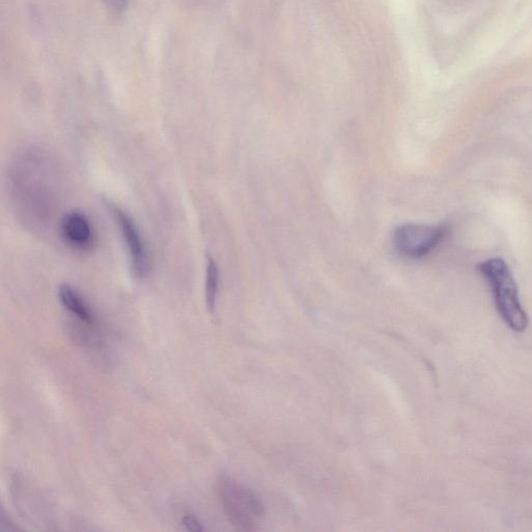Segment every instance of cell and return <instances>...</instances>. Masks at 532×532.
I'll list each match as a JSON object with an SVG mask.
<instances>
[{"label": "cell", "mask_w": 532, "mask_h": 532, "mask_svg": "<svg viewBox=\"0 0 532 532\" xmlns=\"http://www.w3.org/2000/svg\"><path fill=\"white\" fill-rule=\"evenodd\" d=\"M48 152L31 147L19 151L9 166L8 190L15 212L32 230H43L60 205V172Z\"/></svg>", "instance_id": "cell-1"}, {"label": "cell", "mask_w": 532, "mask_h": 532, "mask_svg": "<svg viewBox=\"0 0 532 532\" xmlns=\"http://www.w3.org/2000/svg\"><path fill=\"white\" fill-rule=\"evenodd\" d=\"M476 270L489 283L498 313L513 331L522 333L528 316L522 307L518 285L510 266L502 258H491L476 265Z\"/></svg>", "instance_id": "cell-2"}, {"label": "cell", "mask_w": 532, "mask_h": 532, "mask_svg": "<svg viewBox=\"0 0 532 532\" xmlns=\"http://www.w3.org/2000/svg\"><path fill=\"white\" fill-rule=\"evenodd\" d=\"M219 494L224 511L231 524L241 531H254L265 516L261 499L247 487L232 478L223 476L219 482Z\"/></svg>", "instance_id": "cell-3"}, {"label": "cell", "mask_w": 532, "mask_h": 532, "mask_svg": "<svg viewBox=\"0 0 532 532\" xmlns=\"http://www.w3.org/2000/svg\"><path fill=\"white\" fill-rule=\"evenodd\" d=\"M447 224H405L395 229L393 245L397 252L414 259L431 254L445 239Z\"/></svg>", "instance_id": "cell-4"}, {"label": "cell", "mask_w": 532, "mask_h": 532, "mask_svg": "<svg viewBox=\"0 0 532 532\" xmlns=\"http://www.w3.org/2000/svg\"><path fill=\"white\" fill-rule=\"evenodd\" d=\"M110 210L126 245L133 273L139 279L147 278L151 271V260L138 225L119 206L111 205Z\"/></svg>", "instance_id": "cell-5"}, {"label": "cell", "mask_w": 532, "mask_h": 532, "mask_svg": "<svg viewBox=\"0 0 532 532\" xmlns=\"http://www.w3.org/2000/svg\"><path fill=\"white\" fill-rule=\"evenodd\" d=\"M61 233L65 243L74 250L86 252L95 246L94 228L82 211L73 210L63 217Z\"/></svg>", "instance_id": "cell-6"}, {"label": "cell", "mask_w": 532, "mask_h": 532, "mask_svg": "<svg viewBox=\"0 0 532 532\" xmlns=\"http://www.w3.org/2000/svg\"><path fill=\"white\" fill-rule=\"evenodd\" d=\"M59 298L63 307L86 326L96 324V315L76 289L68 284L59 287Z\"/></svg>", "instance_id": "cell-7"}, {"label": "cell", "mask_w": 532, "mask_h": 532, "mask_svg": "<svg viewBox=\"0 0 532 532\" xmlns=\"http://www.w3.org/2000/svg\"><path fill=\"white\" fill-rule=\"evenodd\" d=\"M220 288V269L214 258L206 256V278H205V302L207 309L214 312Z\"/></svg>", "instance_id": "cell-8"}, {"label": "cell", "mask_w": 532, "mask_h": 532, "mask_svg": "<svg viewBox=\"0 0 532 532\" xmlns=\"http://www.w3.org/2000/svg\"><path fill=\"white\" fill-rule=\"evenodd\" d=\"M106 8L110 9L115 14H123L127 11L129 0H102Z\"/></svg>", "instance_id": "cell-9"}, {"label": "cell", "mask_w": 532, "mask_h": 532, "mask_svg": "<svg viewBox=\"0 0 532 532\" xmlns=\"http://www.w3.org/2000/svg\"><path fill=\"white\" fill-rule=\"evenodd\" d=\"M183 523L191 531H201L203 530V527L201 526L200 522L193 516L188 515L185 516L183 519Z\"/></svg>", "instance_id": "cell-10"}]
</instances>
